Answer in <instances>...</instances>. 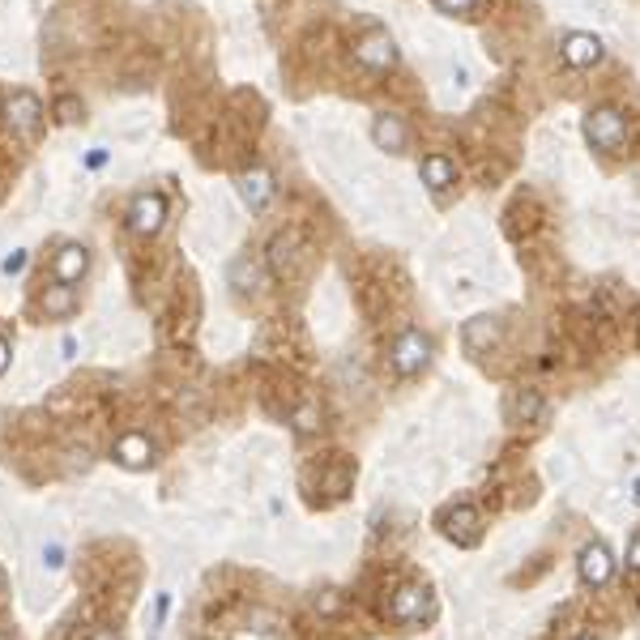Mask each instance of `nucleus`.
Masks as SVG:
<instances>
[{
	"label": "nucleus",
	"instance_id": "29",
	"mask_svg": "<svg viewBox=\"0 0 640 640\" xmlns=\"http://www.w3.org/2000/svg\"><path fill=\"white\" fill-rule=\"evenodd\" d=\"M632 504H640V478H636V483H632Z\"/></svg>",
	"mask_w": 640,
	"mask_h": 640
},
{
	"label": "nucleus",
	"instance_id": "30",
	"mask_svg": "<svg viewBox=\"0 0 640 640\" xmlns=\"http://www.w3.org/2000/svg\"><path fill=\"white\" fill-rule=\"evenodd\" d=\"M572 640H598L594 632H581V636H572Z\"/></svg>",
	"mask_w": 640,
	"mask_h": 640
},
{
	"label": "nucleus",
	"instance_id": "21",
	"mask_svg": "<svg viewBox=\"0 0 640 640\" xmlns=\"http://www.w3.org/2000/svg\"><path fill=\"white\" fill-rule=\"evenodd\" d=\"M291 423H295V431H299V436H312V431H320V406L303 402V406L291 414Z\"/></svg>",
	"mask_w": 640,
	"mask_h": 640
},
{
	"label": "nucleus",
	"instance_id": "27",
	"mask_svg": "<svg viewBox=\"0 0 640 640\" xmlns=\"http://www.w3.org/2000/svg\"><path fill=\"white\" fill-rule=\"evenodd\" d=\"M9 359H13V346H9V338H0V376H5Z\"/></svg>",
	"mask_w": 640,
	"mask_h": 640
},
{
	"label": "nucleus",
	"instance_id": "16",
	"mask_svg": "<svg viewBox=\"0 0 640 640\" xmlns=\"http://www.w3.org/2000/svg\"><path fill=\"white\" fill-rule=\"evenodd\" d=\"M227 282L235 286L239 295H256V291H261V286H265V269L256 265L252 256L244 252V256H235V261L227 265Z\"/></svg>",
	"mask_w": 640,
	"mask_h": 640
},
{
	"label": "nucleus",
	"instance_id": "18",
	"mask_svg": "<svg viewBox=\"0 0 640 640\" xmlns=\"http://www.w3.org/2000/svg\"><path fill=\"white\" fill-rule=\"evenodd\" d=\"M43 312H47V320L73 316L77 312V286H64V282L47 286V291H43Z\"/></svg>",
	"mask_w": 640,
	"mask_h": 640
},
{
	"label": "nucleus",
	"instance_id": "24",
	"mask_svg": "<svg viewBox=\"0 0 640 640\" xmlns=\"http://www.w3.org/2000/svg\"><path fill=\"white\" fill-rule=\"evenodd\" d=\"M26 261H30V256H26L22 248H13V252L5 256V274H22V269H26Z\"/></svg>",
	"mask_w": 640,
	"mask_h": 640
},
{
	"label": "nucleus",
	"instance_id": "31",
	"mask_svg": "<svg viewBox=\"0 0 640 640\" xmlns=\"http://www.w3.org/2000/svg\"><path fill=\"white\" fill-rule=\"evenodd\" d=\"M0 594H5V572H0Z\"/></svg>",
	"mask_w": 640,
	"mask_h": 640
},
{
	"label": "nucleus",
	"instance_id": "15",
	"mask_svg": "<svg viewBox=\"0 0 640 640\" xmlns=\"http://www.w3.org/2000/svg\"><path fill=\"white\" fill-rule=\"evenodd\" d=\"M419 180L427 184V192H436V197H440V192H448V188L457 184L453 158H448V154H427L423 163H419Z\"/></svg>",
	"mask_w": 640,
	"mask_h": 640
},
{
	"label": "nucleus",
	"instance_id": "6",
	"mask_svg": "<svg viewBox=\"0 0 640 640\" xmlns=\"http://www.w3.org/2000/svg\"><path fill=\"white\" fill-rule=\"evenodd\" d=\"M606 47L598 35H589V30H568L564 39H559V60L568 64V69H594V64H602Z\"/></svg>",
	"mask_w": 640,
	"mask_h": 640
},
{
	"label": "nucleus",
	"instance_id": "25",
	"mask_svg": "<svg viewBox=\"0 0 640 640\" xmlns=\"http://www.w3.org/2000/svg\"><path fill=\"white\" fill-rule=\"evenodd\" d=\"M628 572L632 576H640V530L632 534V542H628Z\"/></svg>",
	"mask_w": 640,
	"mask_h": 640
},
{
	"label": "nucleus",
	"instance_id": "14",
	"mask_svg": "<svg viewBox=\"0 0 640 640\" xmlns=\"http://www.w3.org/2000/svg\"><path fill=\"white\" fill-rule=\"evenodd\" d=\"M52 274H56V282H64V286H77L86 274H90V252H86V244H64L60 252H56V261H52Z\"/></svg>",
	"mask_w": 640,
	"mask_h": 640
},
{
	"label": "nucleus",
	"instance_id": "2",
	"mask_svg": "<svg viewBox=\"0 0 640 640\" xmlns=\"http://www.w3.org/2000/svg\"><path fill=\"white\" fill-rule=\"evenodd\" d=\"M5 124L18 141H35L43 128V99L35 90H9L5 94Z\"/></svg>",
	"mask_w": 640,
	"mask_h": 640
},
{
	"label": "nucleus",
	"instance_id": "4",
	"mask_svg": "<svg viewBox=\"0 0 640 640\" xmlns=\"http://www.w3.org/2000/svg\"><path fill=\"white\" fill-rule=\"evenodd\" d=\"M355 64H359V69H367V73L397 69V43H393L389 30H380V26L363 30V35L355 39Z\"/></svg>",
	"mask_w": 640,
	"mask_h": 640
},
{
	"label": "nucleus",
	"instance_id": "20",
	"mask_svg": "<svg viewBox=\"0 0 640 640\" xmlns=\"http://www.w3.org/2000/svg\"><path fill=\"white\" fill-rule=\"evenodd\" d=\"M82 116H86V103L77 99V94H60V99H56V120L60 124H77Z\"/></svg>",
	"mask_w": 640,
	"mask_h": 640
},
{
	"label": "nucleus",
	"instance_id": "1",
	"mask_svg": "<svg viewBox=\"0 0 640 640\" xmlns=\"http://www.w3.org/2000/svg\"><path fill=\"white\" fill-rule=\"evenodd\" d=\"M581 133H585V141H589L594 150L615 154V150H623V141H628V116H623L619 107H611V103L589 107Z\"/></svg>",
	"mask_w": 640,
	"mask_h": 640
},
{
	"label": "nucleus",
	"instance_id": "28",
	"mask_svg": "<svg viewBox=\"0 0 640 640\" xmlns=\"http://www.w3.org/2000/svg\"><path fill=\"white\" fill-rule=\"evenodd\" d=\"M86 640H120V636H116V628H94Z\"/></svg>",
	"mask_w": 640,
	"mask_h": 640
},
{
	"label": "nucleus",
	"instance_id": "17",
	"mask_svg": "<svg viewBox=\"0 0 640 640\" xmlns=\"http://www.w3.org/2000/svg\"><path fill=\"white\" fill-rule=\"evenodd\" d=\"M269 269H274L278 278L299 274V239L295 235H274L269 239Z\"/></svg>",
	"mask_w": 640,
	"mask_h": 640
},
{
	"label": "nucleus",
	"instance_id": "5",
	"mask_svg": "<svg viewBox=\"0 0 640 640\" xmlns=\"http://www.w3.org/2000/svg\"><path fill=\"white\" fill-rule=\"evenodd\" d=\"M128 231H133L137 239H154L158 231H163V222H167V197L163 192H137L133 201H128Z\"/></svg>",
	"mask_w": 640,
	"mask_h": 640
},
{
	"label": "nucleus",
	"instance_id": "11",
	"mask_svg": "<svg viewBox=\"0 0 640 640\" xmlns=\"http://www.w3.org/2000/svg\"><path fill=\"white\" fill-rule=\"evenodd\" d=\"M111 457H116L124 470H150L154 466V440L141 436V431H124V436L116 440V448H111Z\"/></svg>",
	"mask_w": 640,
	"mask_h": 640
},
{
	"label": "nucleus",
	"instance_id": "9",
	"mask_svg": "<svg viewBox=\"0 0 640 640\" xmlns=\"http://www.w3.org/2000/svg\"><path fill=\"white\" fill-rule=\"evenodd\" d=\"M372 141L384 154H406L410 150V124L397 116V111H380L372 120Z\"/></svg>",
	"mask_w": 640,
	"mask_h": 640
},
{
	"label": "nucleus",
	"instance_id": "7",
	"mask_svg": "<svg viewBox=\"0 0 640 640\" xmlns=\"http://www.w3.org/2000/svg\"><path fill=\"white\" fill-rule=\"evenodd\" d=\"M431 615V594L427 585H397L393 598H389V619L393 623H423Z\"/></svg>",
	"mask_w": 640,
	"mask_h": 640
},
{
	"label": "nucleus",
	"instance_id": "13",
	"mask_svg": "<svg viewBox=\"0 0 640 640\" xmlns=\"http://www.w3.org/2000/svg\"><path fill=\"white\" fill-rule=\"evenodd\" d=\"M478 525H483V517H478L474 504H457L444 512V538L461 542V547H474L478 542Z\"/></svg>",
	"mask_w": 640,
	"mask_h": 640
},
{
	"label": "nucleus",
	"instance_id": "10",
	"mask_svg": "<svg viewBox=\"0 0 640 640\" xmlns=\"http://www.w3.org/2000/svg\"><path fill=\"white\" fill-rule=\"evenodd\" d=\"M235 188H239V197H244V205L252 214H261L269 201H274V192H278V184H274V175H269L265 167H252V171H244L235 180Z\"/></svg>",
	"mask_w": 640,
	"mask_h": 640
},
{
	"label": "nucleus",
	"instance_id": "23",
	"mask_svg": "<svg viewBox=\"0 0 640 640\" xmlns=\"http://www.w3.org/2000/svg\"><path fill=\"white\" fill-rule=\"evenodd\" d=\"M346 487H350V470H346V466H333V470L325 474V491H329V495H342Z\"/></svg>",
	"mask_w": 640,
	"mask_h": 640
},
{
	"label": "nucleus",
	"instance_id": "12",
	"mask_svg": "<svg viewBox=\"0 0 640 640\" xmlns=\"http://www.w3.org/2000/svg\"><path fill=\"white\" fill-rule=\"evenodd\" d=\"M500 338H504L500 316H474V320H466V329H461V342H466L470 355H487L491 346H500Z\"/></svg>",
	"mask_w": 640,
	"mask_h": 640
},
{
	"label": "nucleus",
	"instance_id": "3",
	"mask_svg": "<svg viewBox=\"0 0 640 640\" xmlns=\"http://www.w3.org/2000/svg\"><path fill=\"white\" fill-rule=\"evenodd\" d=\"M389 363H393V372L397 376H419L423 372V367L431 363V338H427V333L423 329H402V333H397V338H393V346H389Z\"/></svg>",
	"mask_w": 640,
	"mask_h": 640
},
{
	"label": "nucleus",
	"instance_id": "22",
	"mask_svg": "<svg viewBox=\"0 0 640 640\" xmlns=\"http://www.w3.org/2000/svg\"><path fill=\"white\" fill-rule=\"evenodd\" d=\"M440 13H448V18H466V13H474L478 0H431Z\"/></svg>",
	"mask_w": 640,
	"mask_h": 640
},
{
	"label": "nucleus",
	"instance_id": "19",
	"mask_svg": "<svg viewBox=\"0 0 640 640\" xmlns=\"http://www.w3.org/2000/svg\"><path fill=\"white\" fill-rule=\"evenodd\" d=\"M508 414H512V423H538L542 414H547V402H542L538 389H521L517 397H512Z\"/></svg>",
	"mask_w": 640,
	"mask_h": 640
},
{
	"label": "nucleus",
	"instance_id": "8",
	"mask_svg": "<svg viewBox=\"0 0 640 640\" xmlns=\"http://www.w3.org/2000/svg\"><path fill=\"white\" fill-rule=\"evenodd\" d=\"M576 572H581V581L589 589H602L606 581L615 576V559L606 551V542H585L581 555H576Z\"/></svg>",
	"mask_w": 640,
	"mask_h": 640
},
{
	"label": "nucleus",
	"instance_id": "26",
	"mask_svg": "<svg viewBox=\"0 0 640 640\" xmlns=\"http://www.w3.org/2000/svg\"><path fill=\"white\" fill-rule=\"evenodd\" d=\"M60 564H64V551L56 547V542H52V547H43V568H52V572H56Z\"/></svg>",
	"mask_w": 640,
	"mask_h": 640
},
{
	"label": "nucleus",
	"instance_id": "32",
	"mask_svg": "<svg viewBox=\"0 0 640 640\" xmlns=\"http://www.w3.org/2000/svg\"><path fill=\"white\" fill-rule=\"evenodd\" d=\"M0 640H13V636H0Z\"/></svg>",
	"mask_w": 640,
	"mask_h": 640
}]
</instances>
